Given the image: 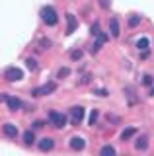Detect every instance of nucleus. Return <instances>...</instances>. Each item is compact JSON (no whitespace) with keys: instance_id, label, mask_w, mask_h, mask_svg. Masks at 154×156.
Listing matches in <instances>:
<instances>
[{"instance_id":"nucleus-1","label":"nucleus","mask_w":154,"mask_h":156,"mask_svg":"<svg viewBox=\"0 0 154 156\" xmlns=\"http://www.w3.org/2000/svg\"><path fill=\"white\" fill-rule=\"evenodd\" d=\"M41 18L43 22L47 23V26H57V22H59V16H57V10L53 6H45L41 10Z\"/></svg>"},{"instance_id":"nucleus-2","label":"nucleus","mask_w":154,"mask_h":156,"mask_svg":"<svg viewBox=\"0 0 154 156\" xmlns=\"http://www.w3.org/2000/svg\"><path fill=\"white\" fill-rule=\"evenodd\" d=\"M49 121L53 127H57V129H62V127L66 125V115L59 113V111H49Z\"/></svg>"},{"instance_id":"nucleus-3","label":"nucleus","mask_w":154,"mask_h":156,"mask_svg":"<svg viewBox=\"0 0 154 156\" xmlns=\"http://www.w3.org/2000/svg\"><path fill=\"white\" fill-rule=\"evenodd\" d=\"M55 90H57V84H55V82H47V84H43V86H39V88H35V90H33V96H35V98L49 96V94H53Z\"/></svg>"},{"instance_id":"nucleus-4","label":"nucleus","mask_w":154,"mask_h":156,"mask_svg":"<svg viewBox=\"0 0 154 156\" xmlns=\"http://www.w3.org/2000/svg\"><path fill=\"white\" fill-rule=\"evenodd\" d=\"M4 78H6L8 82H18V80L23 78V72L20 70V68H16V66H8L6 72H4Z\"/></svg>"},{"instance_id":"nucleus-5","label":"nucleus","mask_w":154,"mask_h":156,"mask_svg":"<svg viewBox=\"0 0 154 156\" xmlns=\"http://www.w3.org/2000/svg\"><path fill=\"white\" fill-rule=\"evenodd\" d=\"M70 119H72V123H74V125H78L80 121L84 119V107H80V105L72 107V109H70Z\"/></svg>"},{"instance_id":"nucleus-6","label":"nucleus","mask_w":154,"mask_h":156,"mask_svg":"<svg viewBox=\"0 0 154 156\" xmlns=\"http://www.w3.org/2000/svg\"><path fill=\"white\" fill-rule=\"evenodd\" d=\"M2 100L6 101V105L10 107V111H18L22 107V101L18 100V98H14V96H2Z\"/></svg>"},{"instance_id":"nucleus-7","label":"nucleus","mask_w":154,"mask_h":156,"mask_svg":"<svg viewBox=\"0 0 154 156\" xmlns=\"http://www.w3.org/2000/svg\"><path fill=\"white\" fill-rule=\"evenodd\" d=\"M68 144H70V148H72V150H82L84 146H86V143H84L82 136H72Z\"/></svg>"},{"instance_id":"nucleus-8","label":"nucleus","mask_w":154,"mask_h":156,"mask_svg":"<svg viewBox=\"0 0 154 156\" xmlns=\"http://www.w3.org/2000/svg\"><path fill=\"white\" fill-rule=\"evenodd\" d=\"M2 131H4V135L10 136V139H14V136L18 135V127H16V125H12V123H4Z\"/></svg>"},{"instance_id":"nucleus-9","label":"nucleus","mask_w":154,"mask_h":156,"mask_svg":"<svg viewBox=\"0 0 154 156\" xmlns=\"http://www.w3.org/2000/svg\"><path fill=\"white\" fill-rule=\"evenodd\" d=\"M76 26H78V23H76V18L72 16V14H66V33H68V35L76 29Z\"/></svg>"},{"instance_id":"nucleus-10","label":"nucleus","mask_w":154,"mask_h":156,"mask_svg":"<svg viewBox=\"0 0 154 156\" xmlns=\"http://www.w3.org/2000/svg\"><path fill=\"white\" fill-rule=\"evenodd\" d=\"M109 31H111V37H119L121 29H119V22H117V18H111V20H109Z\"/></svg>"},{"instance_id":"nucleus-11","label":"nucleus","mask_w":154,"mask_h":156,"mask_svg":"<svg viewBox=\"0 0 154 156\" xmlns=\"http://www.w3.org/2000/svg\"><path fill=\"white\" fill-rule=\"evenodd\" d=\"M53 146H55V140H53V139H49V136H45V139H41V140H39V148L43 150V152L51 150Z\"/></svg>"},{"instance_id":"nucleus-12","label":"nucleus","mask_w":154,"mask_h":156,"mask_svg":"<svg viewBox=\"0 0 154 156\" xmlns=\"http://www.w3.org/2000/svg\"><path fill=\"white\" fill-rule=\"evenodd\" d=\"M135 148L137 150H146L148 148V136H138L137 143H135Z\"/></svg>"},{"instance_id":"nucleus-13","label":"nucleus","mask_w":154,"mask_h":156,"mask_svg":"<svg viewBox=\"0 0 154 156\" xmlns=\"http://www.w3.org/2000/svg\"><path fill=\"white\" fill-rule=\"evenodd\" d=\"M135 135H137V129H135V127H127V129L121 133V140H129V139H131V136H135Z\"/></svg>"},{"instance_id":"nucleus-14","label":"nucleus","mask_w":154,"mask_h":156,"mask_svg":"<svg viewBox=\"0 0 154 156\" xmlns=\"http://www.w3.org/2000/svg\"><path fill=\"white\" fill-rule=\"evenodd\" d=\"M150 47V41H148V37H141L137 41V49L138 51H146V49Z\"/></svg>"},{"instance_id":"nucleus-15","label":"nucleus","mask_w":154,"mask_h":156,"mask_svg":"<svg viewBox=\"0 0 154 156\" xmlns=\"http://www.w3.org/2000/svg\"><path fill=\"white\" fill-rule=\"evenodd\" d=\"M33 140H35V136H33V133H31V131L23 133V143H26L27 146H31V144H33Z\"/></svg>"},{"instance_id":"nucleus-16","label":"nucleus","mask_w":154,"mask_h":156,"mask_svg":"<svg viewBox=\"0 0 154 156\" xmlns=\"http://www.w3.org/2000/svg\"><path fill=\"white\" fill-rule=\"evenodd\" d=\"M100 154H102V156H111V154H115V148H113V146H109V144H105V146H102V150H100Z\"/></svg>"},{"instance_id":"nucleus-17","label":"nucleus","mask_w":154,"mask_h":156,"mask_svg":"<svg viewBox=\"0 0 154 156\" xmlns=\"http://www.w3.org/2000/svg\"><path fill=\"white\" fill-rule=\"evenodd\" d=\"M138 22H141V16H131V18H129V27H137L138 26Z\"/></svg>"},{"instance_id":"nucleus-18","label":"nucleus","mask_w":154,"mask_h":156,"mask_svg":"<svg viewBox=\"0 0 154 156\" xmlns=\"http://www.w3.org/2000/svg\"><path fill=\"white\" fill-rule=\"evenodd\" d=\"M98 109H92V113H90V117H88V123L90 125H96V121H98Z\"/></svg>"},{"instance_id":"nucleus-19","label":"nucleus","mask_w":154,"mask_h":156,"mask_svg":"<svg viewBox=\"0 0 154 156\" xmlns=\"http://www.w3.org/2000/svg\"><path fill=\"white\" fill-rule=\"evenodd\" d=\"M26 66L30 68V70H35V68H37V61H35V58H26Z\"/></svg>"},{"instance_id":"nucleus-20","label":"nucleus","mask_w":154,"mask_h":156,"mask_svg":"<svg viewBox=\"0 0 154 156\" xmlns=\"http://www.w3.org/2000/svg\"><path fill=\"white\" fill-rule=\"evenodd\" d=\"M152 82H154V80H152L150 74H144V76H142V84H144V86H150Z\"/></svg>"},{"instance_id":"nucleus-21","label":"nucleus","mask_w":154,"mask_h":156,"mask_svg":"<svg viewBox=\"0 0 154 156\" xmlns=\"http://www.w3.org/2000/svg\"><path fill=\"white\" fill-rule=\"evenodd\" d=\"M100 33H102V31H100V23L94 22V26H92V35H100Z\"/></svg>"},{"instance_id":"nucleus-22","label":"nucleus","mask_w":154,"mask_h":156,"mask_svg":"<svg viewBox=\"0 0 154 156\" xmlns=\"http://www.w3.org/2000/svg\"><path fill=\"white\" fill-rule=\"evenodd\" d=\"M80 57H82V51H72L70 53V58H72V61H78Z\"/></svg>"},{"instance_id":"nucleus-23","label":"nucleus","mask_w":154,"mask_h":156,"mask_svg":"<svg viewBox=\"0 0 154 156\" xmlns=\"http://www.w3.org/2000/svg\"><path fill=\"white\" fill-rule=\"evenodd\" d=\"M39 49H41V51H43V49H49V45H51V41H49V39H41V43H39Z\"/></svg>"},{"instance_id":"nucleus-24","label":"nucleus","mask_w":154,"mask_h":156,"mask_svg":"<svg viewBox=\"0 0 154 156\" xmlns=\"http://www.w3.org/2000/svg\"><path fill=\"white\" fill-rule=\"evenodd\" d=\"M68 72H70L68 68H61V70H59V78L61 76H68Z\"/></svg>"},{"instance_id":"nucleus-25","label":"nucleus","mask_w":154,"mask_h":156,"mask_svg":"<svg viewBox=\"0 0 154 156\" xmlns=\"http://www.w3.org/2000/svg\"><path fill=\"white\" fill-rule=\"evenodd\" d=\"M109 4H111L109 0H100V6L102 8H109Z\"/></svg>"},{"instance_id":"nucleus-26","label":"nucleus","mask_w":154,"mask_h":156,"mask_svg":"<svg viewBox=\"0 0 154 156\" xmlns=\"http://www.w3.org/2000/svg\"><path fill=\"white\" fill-rule=\"evenodd\" d=\"M33 127H35V129H39V127H43V123H41V121H33Z\"/></svg>"},{"instance_id":"nucleus-27","label":"nucleus","mask_w":154,"mask_h":156,"mask_svg":"<svg viewBox=\"0 0 154 156\" xmlns=\"http://www.w3.org/2000/svg\"><path fill=\"white\" fill-rule=\"evenodd\" d=\"M96 94H98V96H107V92H105V90H98Z\"/></svg>"}]
</instances>
